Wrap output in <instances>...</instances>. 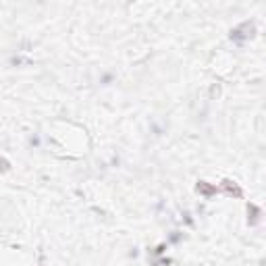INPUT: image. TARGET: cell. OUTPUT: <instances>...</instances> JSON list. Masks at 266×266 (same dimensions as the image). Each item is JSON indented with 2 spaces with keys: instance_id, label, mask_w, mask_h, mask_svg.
Returning <instances> with one entry per match:
<instances>
[{
  "instance_id": "6da1fadb",
  "label": "cell",
  "mask_w": 266,
  "mask_h": 266,
  "mask_svg": "<svg viewBox=\"0 0 266 266\" xmlns=\"http://www.w3.org/2000/svg\"><path fill=\"white\" fill-rule=\"evenodd\" d=\"M0 171H8V162L4 158H0Z\"/></svg>"
}]
</instances>
